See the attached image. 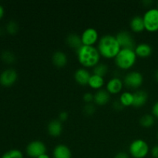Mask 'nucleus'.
Returning <instances> with one entry per match:
<instances>
[{
  "label": "nucleus",
  "mask_w": 158,
  "mask_h": 158,
  "mask_svg": "<svg viewBox=\"0 0 158 158\" xmlns=\"http://www.w3.org/2000/svg\"><path fill=\"white\" fill-rule=\"evenodd\" d=\"M113 106H114V109L117 111H120L122 109H123L124 106L122 105V103H120V100H117V101H114V103H113Z\"/></svg>",
  "instance_id": "obj_31"
},
{
  "label": "nucleus",
  "mask_w": 158,
  "mask_h": 158,
  "mask_svg": "<svg viewBox=\"0 0 158 158\" xmlns=\"http://www.w3.org/2000/svg\"><path fill=\"white\" fill-rule=\"evenodd\" d=\"M52 157L53 158H72V151L68 146L60 143L54 148Z\"/></svg>",
  "instance_id": "obj_13"
},
{
  "label": "nucleus",
  "mask_w": 158,
  "mask_h": 158,
  "mask_svg": "<svg viewBox=\"0 0 158 158\" xmlns=\"http://www.w3.org/2000/svg\"><path fill=\"white\" fill-rule=\"evenodd\" d=\"M110 100V94L106 89H99L94 94V102L98 106H104Z\"/></svg>",
  "instance_id": "obj_15"
},
{
  "label": "nucleus",
  "mask_w": 158,
  "mask_h": 158,
  "mask_svg": "<svg viewBox=\"0 0 158 158\" xmlns=\"http://www.w3.org/2000/svg\"><path fill=\"white\" fill-rule=\"evenodd\" d=\"M81 40L83 46H94L100 40L98 31L92 27L87 28L81 34Z\"/></svg>",
  "instance_id": "obj_9"
},
{
  "label": "nucleus",
  "mask_w": 158,
  "mask_h": 158,
  "mask_svg": "<svg viewBox=\"0 0 158 158\" xmlns=\"http://www.w3.org/2000/svg\"><path fill=\"white\" fill-rule=\"evenodd\" d=\"M120 103H122L123 106H133V103H134V94L126 91V92H123L120 96L119 98Z\"/></svg>",
  "instance_id": "obj_22"
},
{
  "label": "nucleus",
  "mask_w": 158,
  "mask_h": 158,
  "mask_svg": "<svg viewBox=\"0 0 158 158\" xmlns=\"http://www.w3.org/2000/svg\"><path fill=\"white\" fill-rule=\"evenodd\" d=\"M91 74L86 68H79L74 73V80L81 86L87 85Z\"/></svg>",
  "instance_id": "obj_12"
},
{
  "label": "nucleus",
  "mask_w": 158,
  "mask_h": 158,
  "mask_svg": "<svg viewBox=\"0 0 158 158\" xmlns=\"http://www.w3.org/2000/svg\"><path fill=\"white\" fill-rule=\"evenodd\" d=\"M151 154L154 158H158V144L154 145L151 150Z\"/></svg>",
  "instance_id": "obj_33"
},
{
  "label": "nucleus",
  "mask_w": 158,
  "mask_h": 158,
  "mask_svg": "<svg viewBox=\"0 0 158 158\" xmlns=\"http://www.w3.org/2000/svg\"><path fill=\"white\" fill-rule=\"evenodd\" d=\"M1 158H23V154L19 150L12 149L5 153Z\"/></svg>",
  "instance_id": "obj_26"
},
{
  "label": "nucleus",
  "mask_w": 158,
  "mask_h": 158,
  "mask_svg": "<svg viewBox=\"0 0 158 158\" xmlns=\"http://www.w3.org/2000/svg\"><path fill=\"white\" fill-rule=\"evenodd\" d=\"M157 9H158V3H157Z\"/></svg>",
  "instance_id": "obj_39"
},
{
  "label": "nucleus",
  "mask_w": 158,
  "mask_h": 158,
  "mask_svg": "<svg viewBox=\"0 0 158 158\" xmlns=\"http://www.w3.org/2000/svg\"><path fill=\"white\" fill-rule=\"evenodd\" d=\"M78 61L86 68L94 67L100 62V54L94 46H82L77 50Z\"/></svg>",
  "instance_id": "obj_2"
},
{
  "label": "nucleus",
  "mask_w": 158,
  "mask_h": 158,
  "mask_svg": "<svg viewBox=\"0 0 158 158\" xmlns=\"http://www.w3.org/2000/svg\"><path fill=\"white\" fill-rule=\"evenodd\" d=\"M38 158H50V157H49L47 154H43V155L40 156Z\"/></svg>",
  "instance_id": "obj_36"
},
{
  "label": "nucleus",
  "mask_w": 158,
  "mask_h": 158,
  "mask_svg": "<svg viewBox=\"0 0 158 158\" xmlns=\"http://www.w3.org/2000/svg\"><path fill=\"white\" fill-rule=\"evenodd\" d=\"M52 62L55 66L62 68L67 64L68 57L63 51H56L52 56Z\"/></svg>",
  "instance_id": "obj_18"
},
{
  "label": "nucleus",
  "mask_w": 158,
  "mask_h": 158,
  "mask_svg": "<svg viewBox=\"0 0 158 158\" xmlns=\"http://www.w3.org/2000/svg\"><path fill=\"white\" fill-rule=\"evenodd\" d=\"M1 59L4 63L7 64H12L15 61V56L11 51L6 50L2 52Z\"/></svg>",
  "instance_id": "obj_25"
},
{
  "label": "nucleus",
  "mask_w": 158,
  "mask_h": 158,
  "mask_svg": "<svg viewBox=\"0 0 158 158\" xmlns=\"http://www.w3.org/2000/svg\"><path fill=\"white\" fill-rule=\"evenodd\" d=\"M145 29L148 32H154L158 31V9L151 8L143 15Z\"/></svg>",
  "instance_id": "obj_5"
},
{
  "label": "nucleus",
  "mask_w": 158,
  "mask_h": 158,
  "mask_svg": "<svg viewBox=\"0 0 158 158\" xmlns=\"http://www.w3.org/2000/svg\"><path fill=\"white\" fill-rule=\"evenodd\" d=\"M66 44L69 47L76 49V51L83 46L81 40V35H79L77 33H70L66 36Z\"/></svg>",
  "instance_id": "obj_20"
},
{
  "label": "nucleus",
  "mask_w": 158,
  "mask_h": 158,
  "mask_svg": "<svg viewBox=\"0 0 158 158\" xmlns=\"http://www.w3.org/2000/svg\"><path fill=\"white\" fill-rule=\"evenodd\" d=\"M123 81L127 87L137 89L143 84V77L139 71H131L125 75Z\"/></svg>",
  "instance_id": "obj_7"
},
{
  "label": "nucleus",
  "mask_w": 158,
  "mask_h": 158,
  "mask_svg": "<svg viewBox=\"0 0 158 158\" xmlns=\"http://www.w3.org/2000/svg\"><path fill=\"white\" fill-rule=\"evenodd\" d=\"M140 124L143 127L149 128L154 126L155 123V117L152 114H144L140 119Z\"/></svg>",
  "instance_id": "obj_23"
},
{
  "label": "nucleus",
  "mask_w": 158,
  "mask_h": 158,
  "mask_svg": "<svg viewBox=\"0 0 158 158\" xmlns=\"http://www.w3.org/2000/svg\"><path fill=\"white\" fill-rule=\"evenodd\" d=\"M83 112L87 116H91L96 112V106L94 103H86L83 106Z\"/></svg>",
  "instance_id": "obj_28"
},
{
  "label": "nucleus",
  "mask_w": 158,
  "mask_h": 158,
  "mask_svg": "<svg viewBox=\"0 0 158 158\" xmlns=\"http://www.w3.org/2000/svg\"><path fill=\"white\" fill-rule=\"evenodd\" d=\"M108 72V66L105 63H100L96 65L93 69V74L100 76V77H104Z\"/></svg>",
  "instance_id": "obj_24"
},
{
  "label": "nucleus",
  "mask_w": 158,
  "mask_h": 158,
  "mask_svg": "<svg viewBox=\"0 0 158 158\" xmlns=\"http://www.w3.org/2000/svg\"><path fill=\"white\" fill-rule=\"evenodd\" d=\"M18 73L13 69H7L0 74V84L5 87H9L16 82Z\"/></svg>",
  "instance_id": "obj_10"
},
{
  "label": "nucleus",
  "mask_w": 158,
  "mask_h": 158,
  "mask_svg": "<svg viewBox=\"0 0 158 158\" xmlns=\"http://www.w3.org/2000/svg\"><path fill=\"white\" fill-rule=\"evenodd\" d=\"M157 139H158V132H157Z\"/></svg>",
  "instance_id": "obj_38"
},
{
  "label": "nucleus",
  "mask_w": 158,
  "mask_h": 158,
  "mask_svg": "<svg viewBox=\"0 0 158 158\" xmlns=\"http://www.w3.org/2000/svg\"><path fill=\"white\" fill-rule=\"evenodd\" d=\"M130 27L131 30L134 32H141L145 29L144 22H143V16L140 15H135L133 17L130 22Z\"/></svg>",
  "instance_id": "obj_19"
},
{
  "label": "nucleus",
  "mask_w": 158,
  "mask_h": 158,
  "mask_svg": "<svg viewBox=\"0 0 158 158\" xmlns=\"http://www.w3.org/2000/svg\"><path fill=\"white\" fill-rule=\"evenodd\" d=\"M6 29L9 34H10V35H15V34H16L19 31L18 23L15 21L11 20V21H9V23H7V25H6Z\"/></svg>",
  "instance_id": "obj_27"
},
{
  "label": "nucleus",
  "mask_w": 158,
  "mask_h": 158,
  "mask_svg": "<svg viewBox=\"0 0 158 158\" xmlns=\"http://www.w3.org/2000/svg\"><path fill=\"white\" fill-rule=\"evenodd\" d=\"M121 49H134L136 47V43L132 35L127 31H120L115 35Z\"/></svg>",
  "instance_id": "obj_8"
},
{
  "label": "nucleus",
  "mask_w": 158,
  "mask_h": 158,
  "mask_svg": "<svg viewBox=\"0 0 158 158\" xmlns=\"http://www.w3.org/2000/svg\"><path fill=\"white\" fill-rule=\"evenodd\" d=\"M63 123L58 119L52 120L51 121L49 122L47 125L48 134L54 137H57L60 136V134L63 132Z\"/></svg>",
  "instance_id": "obj_14"
},
{
  "label": "nucleus",
  "mask_w": 158,
  "mask_h": 158,
  "mask_svg": "<svg viewBox=\"0 0 158 158\" xmlns=\"http://www.w3.org/2000/svg\"><path fill=\"white\" fill-rule=\"evenodd\" d=\"M148 100V94L145 90L139 89L134 94V103L133 106L135 107H142Z\"/></svg>",
  "instance_id": "obj_16"
},
{
  "label": "nucleus",
  "mask_w": 158,
  "mask_h": 158,
  "mask_svg": "<svg viewBox=\"0 0 158 158\" xmlns=\"http://www.w3.org/2000/svg\"><path fill=\"white\" fill-rule=\"evenodd\" d=\"M134 51H135V53L137 57L148 58L152 54L153 49L148 43H141L136 46Z\"/></svg>",
  "instance_id": "obj_17"
},
{
  "label": "nucleus",
  "mask_w": 158,
  "mask_h": 158,
  "mask_svg": "<svg viewBox=\"0 0 158 158\" xmlns=\"http://www.w3.org/2000/svg\"><path fill=\"white\" fill-rule=\"evenodd\" d=\"M26 153L29 157L38 158L40 156L46 154V146L42 140H32L26 146Z\"/></svg>",
  "instance_id": "obj_6"
},
{
  "label": "nucleus",
  "mask_w": 158,
  "mask_h": 158,
  "mask_svg": "<svg viewBox=\"0 0 158 158\" xmlns=\"http://www.w3.org/2000/svg\"><path fill=\"white\" fill-rule=\"evenodd\" d=\"M97 49L100 56L104 58L115 59V57L121 49V47L115 35L106 34L100 38L98 41Z\"/></svg>",
  "instance_id": "obj_1"
},
{
  "label": "nucleus",
  "mask_w": 158,
  "mask_h": 158,
  "mask_svg": "<svg viewBox=\"0 0 158 158\" xmlns=\"http://www.w3.org/2000/svg\"><path fill=\"white\" fill-rule=\"evenodd\" d=\"M68 117H69L68 113L66 112V111H62V112H60V114H59L58 120L61 122H64L67 120Z\"/></svg>",
  "instance_id": "obj_30"
},
{
  "label": "nucleus",
  "mask_w": 158,
  "mask_h": 158,
  "mask_svg": "<svg viewBox=\"0 0 158 158\" xmlns=\"http://www.w3.org/2000/svg\"><path fill=\"white\" fill-rule=\"evenodd\" d=\"M152 115L158 119V101L156 102L152 106Z\"/></svg>",
  "instance_id": "obj_32"
},
{
  "label": "nucleus",
  "mask_w": 158,
  "mask_h": 158,
  "mask_svg": "<svg viewBox=\"0 0 158 158\" xmlns=\"http://www.w3.org/2000/svg\"><path fill=\"white\" fill-rule=\"evenodd\" d=\"M150 152L148 142L143 139L133 140L129 146V154L134 158H145Z\"/></svg>",
  "instance_id": "obj_4"
},
{
  "label": "nucleus",
  "mask_w": 158,
  "mask_h": 158,
  "mask_svg": "<svg viewBox=\"0 0 158 158\" xmlns=\"http://www.w3.org/2000/svg\"><path fill=\"white\" fill-rule=\"evenodd\" d=\"M123 87V81L117 77L111 78L106 83V89L110 94H117L120 93Z\"/></svg>",
  "instance_id": "obj_11"
},
{
  "label": "nucleus",
  "mask_w": 158,
  "mask_h": 158,
  "mask_svg": "<svg viewBox=\"0 0 158 158\" xmlns=\"http://www.w3.org/2000/svg\"><path fill=\"white\" fill-rule=\"evenodd\" d=\"M114 158H130V156L127 153L120 151V152H118L114 156Z\"/></svg>",
  "instance_id": "obj_34"
},
{
  "label": "nucleus",
  "mask_w": 158,
  "mask_h": 158,
  "mask_svg": "<svg viewBox=\"0 0 158 158\" xmlns=\"http://www.w3.org/2000/svg\"><path fill=\"white\" fill-rule=\"evenodd\" d=\"M137 55L134 49H121L114 59L116 65L121 69H129L136 63Z\"/></svg>",
  "instance_id": "obj_3"
},
{
  "label": "nucleus",
  "mask_w": 158,
  "mask_h": 158,
  "mask_svg": "<svg viewBox=\"0 0 158 158\" xmlns=\"http://www.w3.org/2000/svg\"><path fill=\"white\" fill-rule=\"evenodd\" d=\"M105 80L103 77L95 75V74H91V77L90 78H89L88 85H89L92 89L99 90V89H101L102 88H103Z\"/></svg>",
  "instance_id": "obj_21"
},
{
  "label": "nucleus",
  "mask_w": 158,
  "mask_h": 158,
  "mask_svg": "<svg viewBox=\"0 0 158 158\" xmlns=\"http://www.w3.org/2000/svg\"><path fill=\"white\" fill-rule=\"evenodd\" d=\"M154 77H155V80L158 82V68L157 69V70L155 71V73H154Z\"/></svg>",
  "instance_id": "obj_37"
},
{
  "label": "nucleus",
  "mask_w": 158,
  "mask_h": 158,
  "mask_svg": "<svg viewBox=\"0 0 158 158\" xmlns=\"http://www.w3.org/2000/svg\"><path fill=\"white\" fill-rule=\"evenodd\" d=\"M83 101L86 103H90L94 102V94H93L91 92H86L83 94Z\"/></svg>",
  "instance_id": "obj_29"
},
{
  "label": "nucleus",
  "mask_w": 158,
  "mask_h": 158,
  "mask_svg": "<svg viewBox=\"0 0 158 158\" xmlns=\"http://www.w3.org/2000/svg\"><path fill=\"white\" fill-rule=\"evenodd\" d=\"M4 14H5V10H4V8L2 5H0V20L2 19V17L4 16Z\"/></svg>",
  "instance_id": "obj_35"
}]
</instances>
